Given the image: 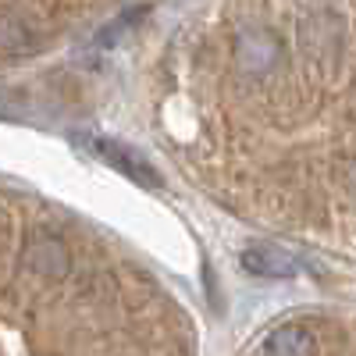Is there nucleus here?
<instances>
[{
  "label": "nucleus",
  "instance_id": "f257e3e1",
  "mask_svg": "<svg viewBox=\"0 0 356 356\" xmlns=\"http://www.w3.org/2000/svg\"><path fill=\"white\" fill-rule=\"evenodd\" d=\"M89 146H93V154H97L100 161H107L111 168H118L122 175H129L132 182H139V186H161V175L146 164L136 150H129V146L111 143V139H89Z\"/></svg>",
  "mask_w": 356,
  "mask_h": 356
},
{
  "label": "nucleus",
  "instance_id": "f03ea898",
  "mask_svg": "<svg viewBox=\"0 0 356 356\" xmlns=\"http://www.w3.org/2000/svg\"><path fill=\"white\" fill-rule=\"evenodd\" d=\"M264 356H317V339L303 324H282L267 335Z\"/></svg>",
  "mask_w": 356,
  "mask_h": 356
},
{
  "label": "nucleus",
  "instance_id": "7ed1b4c3",
  "mask_svg": "<svg viewBox=\"0 0 356 356\" xmlns=\"http://www.w3.org/2000/svg\"><path fill=\"white\" fill-rule=\"evenodd\" d=\"M243 267L250 275H260V278H292L296 275L292 257L275 250V246H250L243 253Z\"/></svg>",
  "mask_w": 356,
  "mask_h": 356
},
{
  "label": "nucleus",
  "instance_id": "20e7f679",
  "mask_svg": "<svg viewBox=\"0 0 356 356\" xmlns=\"http://www.w3.org/2000/svg\"><path fill=\"white\" fill-rule=\"evenodd\" d=\"M235 54H239V65L243 68L264 72V68H271L278 61V43L267 36V33H246V36H239Z\"/></svg>",
  "mask_w": 356,
  "mask_h": 356
},
{
  "label": "nucleus",
  "instance_id": "39448f33",
  "mask_svg": "<svg viewBox=\"0 0 356 356\" xmlns=\"http://www.w3.org/2000/svg\"><path fill=\"white\" fill-rule=\"evenodd\" d=\"M29 264H33L36 271H43V275H61L65 264H68V253H65V246L57 239H36L33 250H29Z\"/></svg>",
  "mask_w": 356,
  "mask_h": 356
}]
</instances>
